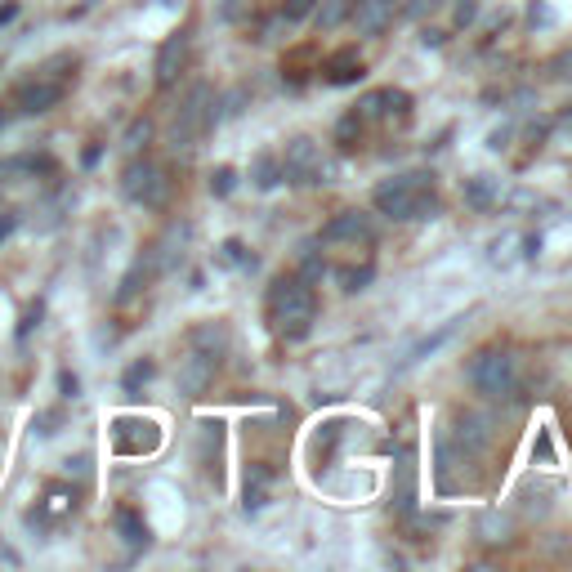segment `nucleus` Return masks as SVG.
Masks as SVG:
<instances>
[{
	"mask_svg": "<svg viewBox=\"0 0 572 572\" xmlns=\"http://www.w3.org/2000/svg\"><path fill=\"white\" fill-rule=\"evenodd\" d=\"M358 76H362V63H358L354 50L336 54V59H331V68H327V81L331 85H349V81H358Z\"/></svg>",
	"mask_w": 572,
	"mask_h": 572,
	"instance_id": "obj_17",
	"label": "nucleus"
},
{
	"mask_svg": "<svg viewBox=\"0 0 572 572\" xmlns=\"http://www.w3.org/2000/svg\"><path fill=\"white\" fill-rule=\"evenodd\" d=\"M345 9H349V5H345V0H331V5H327V9H322V14H318V23H322V27L340 23V18H345Z\"/></svg>",
	"mask_w": 572,
	"mask_h": 572,
	"instance_id": "obj_26",
	"label": "nucleus"
},
{
	"mask_svg": "<svg viewBox=\"0 0 572 572\" xmlns=\"http://www.w3.org/2000/svg\"><path fill=\"white\" fill-rule=\"evenodd\" d=\"M452 331H456V322H447V327H443V331H438V336H429V340H421V345H416V349H412V358H407V362H421L425 354H434V349H438V345H443V340H447V336H452Z\"/></svg>",
	"mask_w": 572,
	"mask_h": 572,
	"instance_id": "obj_23",
	"label": "nucleus"
},
{
	"mask_svg": "<svg viewBox=\"0 0 572 572\" xmlns=\"http://www.w3.org/2000/svg\"><path fill=\"white\" fill-rule=\"evenodd\" d=\"M309 9H313V0H286L282 23H300V18H309Z\"/></svg>",
	"mask_w": 572,
	"mask_h": 572,
	"instance_id": "obj_24",
	"label": "nucleus"
},
{
	"mask_svg": "<svg viewBox=\"0 0 572 572\" xmlns=\"http://www.w3.org/2000/svg\"><path fill=\"white\" fill-rule=\"evenodd\" d=\"M269 318L273 331L286 340H304L318 318V295L304 278H278L269 291Z\"/></svg>",
	"mask_w": 572,
	"mask_h": 572,
	"instance_id": "obj_2",
	"label": "nucleus"
},
{
	"mask_svg": "<svg viewBox=\"0 0 572 572\" xmlns=\"http://www.w3.org/2000/svg\"><path fill=\"white\" fill-rule=\"evenodd\" d=\"M68 94V85L63 81H50V76H36V81H23L14 90V103H18V112L23 117H41V112H50L54 103Z\"/></svg>",
	"mask_w": 572,
	"mask_h": 572,
	"instance_id": "obj_9",
	"label": "nucleus"
},
{
	"mask_svg": "<svg viewBox=\"0 0 572 572\" xmlns=\"http://www.w3.org/2000/svg\"><path fill=\"white\" fill-rule=\"evenodd\" d=\"M112 443H117V452H126V456H148L161 447V425L143 421V416H121V421L112 425Z\"/></svg>",
	"mask_w": 572,
	"mask_h": 572,
	"instance_id": "obj_7",
	"label": "nucleus"
},
{
	"mask_svg": "<svg viewBox=\"0 0 572 572\" xmlns=\"http://www.w3.org/2000/svg\"><path fill=\"white\" fill-rule=\"evenodd\" d=\"M184 63H188V27H179V32H170L157 50V85L161 90H170V85L179 81Z\"/></svg>",
	"mask_w": 572,
	"mask_h": 572,
	"instance_id": "obj_11",
	"label": "nucleus"
},
{
	"mask_svg": "<svg viewBox=\"0 0 572 572\" xmlns=\"http://www.w3.org/2000/svg\"><path fill=\"white\" fill-rule=\"evenodd\" d=\"M519 358L505 354V349H483L479 358L470 362V385L479 389L483 398H492V403H505V398L519 394Z\"/></svg>",
	"mask_w": 572,
	"mask_h": 572,
	"instance_id": "obj_3",
	"label": "nucleus"
},
{
	"mask_svg": "<svg viewBox=\"0 0 572 572\" xmlns=\"http://www.w3.org/2000/svg\"><path fill=\"white\" fill-rule=\"evenodd\" d=\"M371 264H362V269H340V286H345V291H362V286L371 282Z\"/></svg>",
	"mask_w": 572,
	"mask_h": 572,
	"instance_id": "obj_22",
	"label": "nucleus"
},
{
	"mask_svg": "<svg viewBox=\"0 0 572 572\" xmlns=\"http://www.w3.org/2000/svg\"><path fill=\"white\" fill-rule=\"evenodd\" d=\"M36 318H41V300H36V304H32V309H27V318H23V322H18V331H14V336H18V340H23V336H32Z\"/></svg>",
	"mask_w": 572,
	"mask_h": 572,
	"instance_id": "obj_28",
	"label": "nucleus"
},
{
	"mask_svg": "<svg viewBox=\"0 0 572 572\" xmlns=\"http://www.w3.org/2000/svg\"><path fill=\"white\" fill-rule=\"evenodd\" d=\"M278 179H282V166L269 152H260V157H255V188H278Z\"/></svg>",
	"mask_w": 572,
	"mask_h": 572,
	"instance_id": "obj_19",
	"label": "nucleus"
},
{
	"mask_svg": "<svg viewBox=\"0 0 572 572\" xmlns=\"http://www.w3.org/2000/svg\"><path fill=\"white\" fill-rule=\"evenodd\" d=\"M215 362L211 354H202V349H193L184 362H179V394H188V398H197L206 385H211V376H215Z\"/></svg>",
	"mask_w": 572,
	"mask_h": 572,
	"instance_id": "obj_12",
	"label": "nucleus"
},
{
	"mask_svg": "<svg viewBox=\"0 0 572 572\" xmlns=\"http://www.w3.org/2000/svg\"><path fill=\"white\" fill-rule=\"evenodd\" d=\"M380 215L389 219H429L438 211V193H434V175L429 170H407V175H394L371 193Z\"/></svg>",
	"mask_w": 572,
	"mask_h": 572,
	"instance_id": "obj_1",
	"label": "nucleus"
},
{
	"mask_svg": "<svg viewBox=\"0 0 572 572\" xmlns=\"http://www.w3.org/2000/svg\"><path fill=\"white\" fill-rule=\"evenodd\" d=\"M193 349H202V354L219 358V354L228 349V331L219 327V322H206V327H197V331H193Z\"/></svg>",
	"mask_w": 572,
	"mask_h": 572,
	"instance_id": "obj_15",
	"label": "nucleus"
},
{
	"mask_svg": "<svg viewBox=\"0 0 572 572\" xmlns=\"http://www.w3.org/2000/svg\"><path fill=\"white\" fill-rule=\"evenodd\" d=\"M429 5H434V0H407V5H403V9H407V14H412V18H421V14H425V9H429Z\"/></svg>",
	"mask_w": 572,
	"mask_h": 572,
	"instance_id": "obj_32",
	"label": "nucleus"
},
{
	"mask_svg": "<svg viewBox=\"0 0 572 572\" xmlns=\"http://www.w3.org/2000/svg\"><path fill=\"white\" fill-rule=\"evenodd\" d=\"M555 72L568 81V76H572V54H564V59H555Z\"/></svg>",
	"mask_w": 572,
	"mask_h": 572,
	"instance_id": "obj_35",
	"label": "nucleus"
},
{
	"mask_svg": "<svg viewBox=\"0 0 572 572\" xmlns=\"http://www.w3.org/2000/svg\"><path fill=\"white\" fill-rule=\"evenodd\" d=\"M322 242L327 246H371L376 242V224H371L362 211H345L322 228Z\"/></svg>",
	"mask_w": 572,
	"mask_h": 572,
	"instance_id": "obj_8",
	"label": "nucleus"
},
{
	"mask_svg": "<svg viewBox=\"0 0 572 572\" xmlns=\"http://www.w3.org/2000/svg\"><path fill=\"white\" fill-rule=\"evenodd\" d=\"M117 532H121V541H130V546H148V528H143V519L135 510H117Z\"/></svg>",
	"mask_w": 572,
	"mask_h": 572,
	"instance_id": "obj_18",
	"label": "nucleus"
},
{
	"mask_svg": "<svg viewBox=\"0 0 572 572\" xmlns=\"http://www.w3.org/2000/svg\"><path fill=\"white\" fill-rule=\"evenodd\" d=\"M389 18H394V0H358L354 5V23H358L362 36L385 32Z\"/></svg>",
	"mask_w": 572,
	"mask_h": 572,
	"instance_id": "obj_13",
	"label": "nucleus"
},
{
	"mask_svg": "<svg viewBox=\"0 0 572 572\" xmlns=\"http://www.w3.org/2000/svg\"><path fill=\"white\" fill-rule=\"evenodd\" d=\"M18 14V5H5V9H0V27H5L9 23V18H14Z\"/></svg>",
	"mask_w": 572,
	"mask_h": 572,
	"instance_id": "obj_37",
	"label": "nucleus"
},
{
	"mask_svg": "<svg viewBox=\"0 0 572 572\" xmlns=\"http://www.w3.org/2000/svg\"><path fill=\"white\" fill-rule=\"evenodd\" d=\"M211 126H215V94H211V85H197V90L184 99V108H179L175 126H170V148L193 152L197 139H202Z\"/></svg>",
	"mask_w": 572,
	"mask_h": 572,
	"instance_id": "obj_4",
	"label": "nucleus"
},
{
	"mask_svg": "<svg viewBox=\"0 0 572 572\" xmlns=\"http://www.w3.org/2000/svg\"><path fill=\"white\" fill-rule=\"evenodd\" d=\"M264 501H269V470L251 465V470H246V510H260Z\"/></svg>",
	"mask_w": 572,
	"mask_h": 572,
	"instance_id": "obj_16",
	"label": "nucleus"
},
{
	"mask_svg": "<svg viewBox=\"0 0 572 572\" xmlns=\"http://www.w3.org/2000/svg\"><path fill=\"white\" fill-rule=\"evenodd\" d=\"M282 179H286V184H300V188L322 184V179H327V161H322L318 143L304 139V135L286 143V152H282Z\"/></svg>",
	"mask_w": 572,
	"mask_h": 572,
	"instance_id": "obj_5",
	"label": "nucleus"
},
{
	"mask_svg": "<svg viewBox=\"0 0 572 572\" xmlns=\"http://www.w3.org/2000/svg\"><path fill=\"white\" fill-rule=\"evenodd\" d=\"M148 139H152V121L143 117V121H135V126L126 130V152H130V157H139V152L148 148Z\"/></svg>",
	"mask_w": 572,
	"mask_h": 572,
	"instance_id": "obj_21",
	"label": "nucleus"
},
{
	"mask_svg": "<svg viewBox=\"0 0 572 572\" xmlns=\"http://www.w3.org/2000/svg\"><path fill=\"white\" fill-rule=\"evenodd\" d=\"M99 157H103V148H99V143H90V148L81 152V166H85V170H90V166H99Z\"/></svg>",
	"mask_w": 572,
	"mask_h": 572,
	"instance_id": "obj_30",
	"label": "nucleus"
},
{
	"mask_svg": "<svg viewBox=\"0 0 572 572\" xmlns=\"http://www.w3.org/2000/svg\"><path fill=\"white\" fill-rule=\"evenodd\" d=\"M166 193H170V184H166V175H161L152 161H143L135 157L126 166V175H121V197L126 202H139V206H161L166 202Z\"/></svg>",
	"mask_w": 572,
	"mask_h": 572,
	"instance_id": "obj_6",
	"label": "nucleus"
},
{
	"mask_svg": "<svg viewBox=\"0 0 572 572\" xmlns=\"http://www.w3.org/2000/svg\"><path fill=\"white\" fill-rule=\"evenodd\" d=\"M465 202H470L474 211H492V206L501 202V179H492V175L465 179Z\"/></svg>",
	"mask_w": 572,
	"mask_h": 572,
	"instance_id": "obj_14",
	"label": "nucleus"
},
{
	"mask_svg": "<svg viewBox=\"0 0 572 572\" xmlns=\"http://www.w3.org/2000/svg\"><path fill=\"white\" fill-rule=\"evenodd\" d=\"M152 371H157V367H152L148 358H143V362H135V367H130L126 376H121V389H126L130 398H139V385H148V380H152Z\"/></svg>",
	"mask_w": 572,
	"mask_h": 572,
	"instance_id": "obj_20",
	"label": "nucleus"
},
{
	"mask_svg": "<svg viewBox=\"0 0 572 572\" xmlns=\"http://www.w3.org/2000/svg\"><path fill=\"white\" fill-rule=\"evenodd\" d=\"M14 228H18V219H14V215H0V242H5V237L14 233Z\"/></svg>",
	"mask_w": 572,
	"mask_h": 572,
	"instance_id": "obj_34",
	"label": "nucleus"
},
{
	"mask_svg": "<svg viewBox=\"0 0 572 572\" xmlns=\"http://www.w3.org/2000/svg\"><path fill=\"white\" fill-rule=\"evenodd\" d=\"M233 184H237V175L224 166V170H215V179H211V193L224 197V193H233Z\"/></svg>",
	"mask_w": 572,
	"mask_h": 572,
	"instance_id": "obj_25",
	"label": "nucleus"
},
{
	"mask_svg": "<svg viewBox=\"0 0 572 572\" xmlns=\"http://www.w3.org/2000/svg\"><path fill=\"white\" fill-rule=\"evenodd\" d=\"M474 9H479V5H474V0H461V5H456V23H470V18H474Z\"/></svg>",
	"mask_w": 572,
	"mask_h": 572,
	"instance_id": "obj_31",
	"label": "nucleus"
},
{
	"mask_svg": "<svg viewBox=\"0 0 572 572\" xmlns=\"http://www.w3.org/2000/svg\"><path fill=\"white\" fill-rule=\"evenodd\" d=\"M63 394L76 398V376H68V371H63Z\"/></svg>",
	"mask_w": 572,
	"mask_h": 572,
	"instance_id": "obj_36",
	"label": "nucleus"
},
{
	"mask_svg": "<svg viewBox=\"0 0 572 572\" xmlns=\"http://www.w3.org/2000/svg\"><path fill=\"white\" fill-rule=\"evenodd\" d=\"M0 564H5V568H14V564H18V550H9L5 541H0Z\"/></svg>",
	"mask_w": 572,
	"mask_h": 572,
	"instance_id": "obj_33",
	"label": "nucleus"
},
{
	"mask_svg": "<svg viewBox=\"0 0 572 572\" xmlns=\"http://www.w3.org/2000/svg\"><path fill=\"white\" fill-rule=\"evenodd\" d=\"M358 117L362 121H371V117H385V121H403L407 112H412V94L407 90H394V85H385V90H371V94H362L358 99Z\"/></svg>",
	"mask_w": 572,
	"mask_h": 572,
	"instance_id": "obj_10",
	"label": "nucleus"
},
{
	"mask_svg": "<svg viewBox=\"0 0 572 572\" xmlns=\"http://www.w3.org/2000/svg\"><path fill=\"white\" fill-rule=\"evenodd\" d=\"M45 510H50V514H68L72 497H68V492H50V497H45Z\"/></svg>",
	"mask_w": 572,
	"mask_h": 572,
	"instance_id": "obj_27",
	"label": "nucleus"
},
{
	"mask_svg": "<svg viewBox=\"0 0 572 572\" xmlns=\"http://www.w3.org/2000/svg\"><path fill=\"white\" fill-rule=\"evenodd\" d=\"M224 264H246L242 242H224Z\"/></svg>",
	"mask_w": 572,
	"mask_h": 572,
	"instance_id": "obj_29",
	"label": "nucleus"
}]
</instances>
